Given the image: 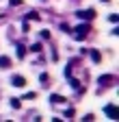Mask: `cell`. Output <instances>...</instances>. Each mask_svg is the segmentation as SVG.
Wrapping results in <instances>:
<instances>
[{
	"label": "cell",
	"mask_w": 119,
	"mask_h": 122,
	"mask_svg": "<svg viewBox=\"0 0 119 122\" xmlns=\"http://www.w3.org/2000/svg\"><path fill=\"white\" fill-rule=\"evenodd\" d=\"M113 81H115L113 74H104V76H100V79H97V83L104 85V87H106V85H113Z\"/></svg>",
	"instance_id": "277c9868"
},
{
	"label": "cell",
	"mask_w": 119,
	"mask_h": 122,
	"mask_svg": "<svg viewBox=\"0 0 119 122\" xmlns=\"http://www.w3.org/2000/svg\"><path fill=\"white\" fill-rule=\"evenodd\" d=\"M18 57H20V59L26 57V48H24V46H18Z\"/></svg>",
	"instance_id": "9c48e42d"
},
{
	"label": "cell",
	"mask_w": 119,
	"mask_h": 122,
	"mask_svg": "<svg viewBox=\"0 0 119 122\" xmlns=\"http://www.w3.org/2000/svg\"><path fill=\"white\" fill-rule=\"evenodd\" d=\"M41 48H43L41 44H35V46H31V50H33V52H41Z\"/></svg>",
	"instance_id": "30bf717a"
},
{
	"label": "cell",
	"mask_w": 119,
	"mask_h": 122,
	"mask_svg": "<svg viewBox=\"0 0 119 122\" xmlns=\"http://www.w3.org/2000/svg\"><path fill=\"white\" fill-rule=\"evenodd\" d=\"M89 28H91V26H89L87 22L80 24V26H76V28H74V30H78V35H76V37H78V39H84V35L89 33Z\"/></svg>",
	"instance_id": "3957f363"
},
{
	"label": "cell",
	"mask_w": 119,
	"mask_h": 122,
	"mask_svg": "<svg viewBox=\"0 0 119 122\" xmlns=\"http://www.w3.org/2000/svg\"><path fill=\"white\" fill-rule=\"evenodd\" d=\"M91 59H93V61H100L102 57H100V52H97V50H93V52H91Z\"/></svg>",
	"instance_id": "8fae6325"
},
{
	"label": "cell",
	"mask_w": 119,
	"mask_h": 122,
	"mask_svg": "<svg viewBox=\"0 0 119 122\" xmlns=\"http://www.w3.org/2000/svg\"><path fill=\"white\" fill-rule=\"evenodd\" d=\"M50 102H54V105L58 102V105H61V102H65V96H58V94H52V96H50Z\"/></svg>",
	"instance_id": "8992f818"
},
{
	"label": "cell",
	"mask_w": 119,
	"mask_h": 122,
	"mask_svg": "<svg viewBox=\"0 0 119 122\" xmlns=\"http://www.w3.org/2000/svg\"><path fill=\"white\" fill-rule=\"evenodd\" d=\"M102 2H108V0H102Z\"/></svg>",
	"instance_id": "4fadbf2b"
},
{
	"label": "cell",
	"mask_w": 119,
	"mask_h": 122,
	"mask_svg": "<svg viewBox=\"0 0 119 122\" xmlns=\"http://www.w3.org/2000/svg\"><path fill=\"white\" fill-rule=\"evenodd\" d=\"M104 111H106V116H108V118H113V120H117V118H119L117 105H106V107H104Z\"/></svg>",
	"instance_id": "6da1fadb"
},
{
	"label": "cell",
	"mask_w": 119,
	"mask_h": 122,
	"mask_svg": "<svg viewBox=\"0 0 119 122\" xmlns=\"http://www.w3.org/2000/svg\"><path fill=\"white\" fill-rule=\"evenodd\" d=\"M76 15L80 20H93L95 18V11L93 9H87V11H76Z\"/></svg>",
	"instance_id": "7a4b0ae2"
},
{
	"label": "cell",
	"mask_w": 119,
	"mask_h": 122,
	"mask_svg": "<svg viewBox=\"0 0 119 122\" xmlns=\"http://www.w3.org/2000/svg\"><path fill=\"white\" fill-rule=\"evenodd\" d=\"M0 68H11V59L2 55V57H0Z\"/></svg>",
	"instance_id": "52a82bcc"
},
{
	"label": "cell",
	"mask_w": 119,
	"mask_h": 122,
	"mask_svg": "<svg viewBox=\"0 0 119 122\" xmlns=\"http://www.w3.org/2000/svg\"><path fill=\"white\" fill-rule=\"evenodd\" d=\"M26 18H28V20H39V15H37V13H28Z\"/></svg>",
	"instance_id": "7c38bea8"
},
{
	"label": "cell",
	"mask_w": 119,
	"mask_h": 122,
	"mask_svg": "<svg viewBox=\"0 0 119 122\" xmlns=\"http://www.w3.org/2000/svg\"><path fill=\"white\" fill-rule=\"evenodd\" d=\"M11 107H13V109H20V107H22L20 98H11Z\"/></svg>",
	"instance_id": "ba28073f"
},
{
	"label": "cell",
	"mask_w": 119,
	"mask_h": 122,
	"mask_svg": "<svg viewBox=\"0 0 119 122\" xmlns=\"http://www.w3.org/2000/svg\"><path fill=\"white\" fill-rule=\"evenodd\" d=\"M11 83L15 85V87H24V85H26V79H24V76H20V74H15V76L11 79Z\"/></svg>",
	"instance_id": "5b68a950"
},
{
	"label": "cell",
	"mask_w": 119,
	"mask_h": 122,
	"mask_svg": "<svg viewBox=\"0 0 119 122\" xmlns=\"http://www.w3.org/2000/svg\"><path fill=\"white\" fill-rule=\"evenodd\" d=\"M43 2H46V0H43Z\"/></svg>",
	"instance_id": "5bb4252c"
}]
</instances>
